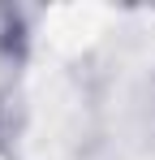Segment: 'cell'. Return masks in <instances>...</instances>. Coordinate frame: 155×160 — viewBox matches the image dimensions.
<instances>
[{
	"label": "cell",
	"mask_w": 155,
	"mask_h": 160,
	"mask_svg": "<svg viewBox=\"0 0 155 160\" xmlns=\"http://www.w3.org/2000/svg\"><path fill=\"white\" fill-rule=\"evenodd\" d=\"M30 35H26V13L22 9H0V61L4 65H22Z\"/></svg>",
	"instance_id": "obj_1"
}]
</instances>
